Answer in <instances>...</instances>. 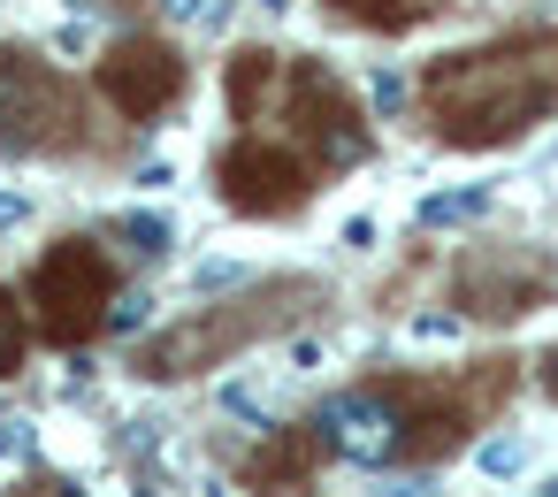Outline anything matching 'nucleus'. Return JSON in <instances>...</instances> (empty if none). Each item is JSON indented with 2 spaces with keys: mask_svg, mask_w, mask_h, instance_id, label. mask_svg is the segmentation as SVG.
Returning <instances> with one entry per match:
<instances>
[{
  "mask_svg": "<svg viewBox=\"0 0 558 497\" xmlns=\"http://www.w3.org/2000/svg\"><path fill=\"white\" fill-rule=\"evenodd\" d=\"M108 299H116V276H108L100 245H85V238H62L32 276V306L54 344H85L108 322Z\"/></svg>",
  "mask_w": 558,
  "mask_h": 497,
  "instance_id": "obj_1",
  "label": "nucleus"
},
{
  "mask_svg": "<svg viewBox=\"0 0 558 497\" xmlns=\"http://www.w3.org/2000/svg\"><path fill=\"white\" fill-rule=\"evenodd\" d=\"M62 123H70L62 77L39 54L0 47V154H39L62 138Z\"/></svg>",
  "mask_w": 558,
  "mask_h": 497,
  "instance_id": "obj_2",
  "label": "nucleus"
},
{
  "mask_svg": "<svg viewBox=\"0 0 558 497\" xmlns=\"http://www.w3.org/2000/svg\"><path fill=\"white\" fill-rule=\"evenodd\" d=\"M100 93L123 108V116H161L177 93H184V62L161 47V39H123L108 62H100Z\"/></svg>",
  "mask_w": 558,
  "mask_h": 497,
  "instance_id": "obj_3",
  "label": "nucleus"
},
{
  "mask_svg": "<svg viewBox=\"0 0 558 497\" xmlns=\"http://www.w3.org/2000/svg\"><path fill=\"white\" fill-rule=\"evenodd\" d=\"M222 199L238 215H291L306 199V161L283 146H238L222 161Z\"/></svg>",
  "mask_w": 558,
  "mask_h": 497,
  "instance_id": "obj_4",
  "label": "nucleus"
},
{
  "mask_svg": "<svg viewBox=\"0 0 558 497\" xmlns=\"http://www.w3.org/2000/svg\"><path fill=\"white\" fill-rule=\"evenodd\" d=\"M314 428H322V444H337V451H352V459H367V466L405 451V421H398V405H390V398H367V390L329 398V413H322Z\"/></svg>",
  "mask_w": 558,
  "mask_h": 497,
  "instance_id": "obj_5",
  "label": "nucleus"
},
{
  "mask_svg": "<svg viewBox=\"0 0 558 497\" xmlns=\"http://www.w3.org/2000/svg\"><path fill=\"white\" fill-rule=\"evenodd\" d=\"M299 108L314 116L306 131H314V146H322V169H352V161L367 154V131L352 123V108L337 100V85H329V77H322L314 62L299 70Z\"/></svg>",
  "mask_w": 558,
  "mask_h": 497,
  "instance_id": "obj_6",
  "label": "nucleus"
},
{
  "mask_svg": "<svg viewBox=\"0 0 558 497\" xmlns=\"http://www.w3.org/2000/svg\"><path fill=\"white\" fill-rule=\"evenodd\" d=\"M314 451H322V428H291V436H276V444L253 459V482H260V489H276V482H299Z\"/></svg>",
  "mask_w": 558,
  "mask_h": 497,
  "instance_id": "obj_7",
  "label": "nucleus"
},
{
  "mask_svg": "<svg viewBox=\"0 0 558 497\" xmlns=\"http://www.w3.org/2000/svg\"><path fill=\"white\" fill-rule=\"evenodd\" d=\"M268 62H276V54H238V62H230V108H238V116H253V93L268 85Z\"/></svg>",
  "mask_w": 558,
  "mask_h": 497,
  "instance_id": "obj_8",
  "label": "nucleus"
},
{
  "mask_svg": "<svg viewBox=\"0 0 558 497\" xmlns=\"http://www.w3.org/2000/svg\"><path fill=\"white\" fill-rule=\"evenodd\" d=\"M24 367V314H16V299L0 291V375H16Z\"/></svg>",
  "mask_w": 558,
  "mask_h": 497,
  "instance_id": "obj_9",
  "label": "nucleus"
},
{
  "mask_svg": "<svg viewBox=\"0 0 558 497\" xmlns=\"http://www.w3.org/2000/svg\"><path fill=\"white\" fill-rule=\"evenodd\" d=\"M482 207H489L482 192H459V199H421V222H428V230H444V222H474Z\"/></svg>",
  "mask_w": 558,
  "mask_h": 497,
  "instance_id": "obj_10",
  "label": "nucleus"
},
{
  "mask_svg": "<svg viewBox=\"0 0 558 497\" xmlns=\"http://www.w3.org/2000/svg\"><path fill=\"white\" fill-rule=\"evenodd\" d=\"M116 230H123V238H131V253H146V260H154V253H169V222H161V215H123Z\"/></svg>",
  "mask_w": 558,
  "mask_h": 497,
  "instance_id": "obj_11",
  "label": "nucleus"
},
{
  "mask_svg": "<svg viewBox=\"0 0 558 497\" xmlns=\"http://www.w3.org/2000/svg\"><path fill=\"white\" fill-rule=\"evenodd\" d=\"M520 459H527V444H512V436H505V444H482V466H489V474H512Z\"/></svg>",
  "mask_w": 558,
  "mask_h": 497,
  "instance_id": "obj_12",
  "label": "nucleus"
},
{
  "mask_svg": "<svg viewBox=\"0 0 558 497\" xmlns=\"http://www.w3.org/2000/svg\"><path fill=\"white\" fill-rule=\"evenodd\" d=\"M245 268H230V260H215V268H199V291H222V283H238Z\"/></svg>",
  "mask_w": 558,
  "mask_h": 497,
  "instance_id": "obj_13",
  "label": "nucleus"
},
{
  "mask_svg": "<svg viewBox=\"0 0 558 497\" xmlns=\"http://www.w3.org/2000/svg\"><path fill=\"white\" fill-rule=\"evenodd\" d=\"M24 215H32V207H24V199H0V230H16V222H24Z\"/></svg>",
  "mask_w": 558,
  "mask_h": 497,
  "instance_id": "obj_14",
  "label": "nucleus"
},
{
  "mask_svg": "<svg viewBox=\"0 0 558 497\" xmlns=\"http://www.w3.org/2000/svg\"><path fill=\"white\" fill-rule=\"evenodd\" d=\"M543 390H550V398H558V344H550V352H543Z\"/></svg>",
  "mask_w": 558,
  "mask_h": 497,
  "instance_id": "obj_15",
  "label": "nucleus"
},
{
  "mask_svg": "<svg viewBox=\"0 0 558 497\" xmlns=\"http://www.w3.org/2000/svg\"><path fill=\"white\" fill-rule=\"evenodd\" d=\"M550 497H558V482H550Z\"/></svg>",
  "mask_w": 558,
  "mask_h": 497,
  "instance_id": "obj_16",
  "label": "nucleus"
}]
</instances>
